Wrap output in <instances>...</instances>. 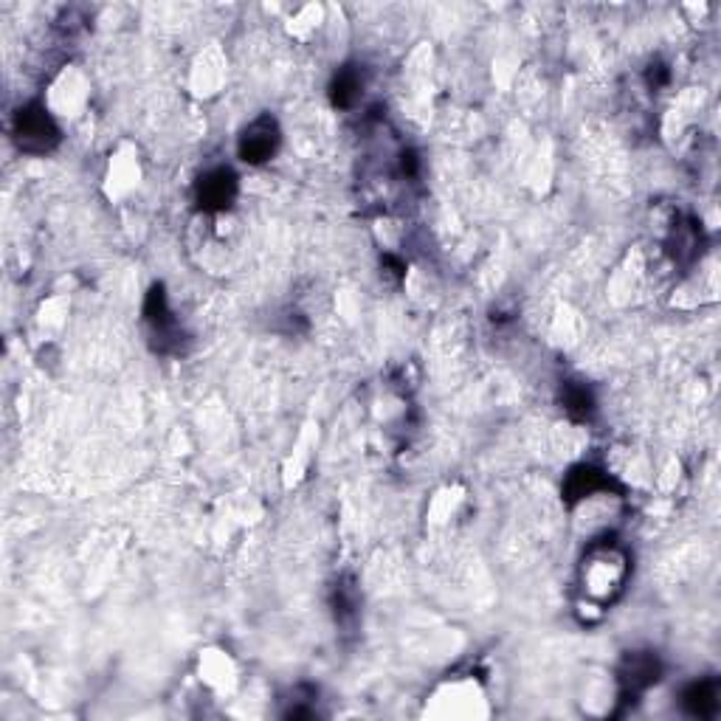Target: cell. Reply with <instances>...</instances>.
<instances>
[{"instance_id": "obj_2", "label": "cell", "mask_w": 721, "mask_h": 721, "mask_svg": "<svg viewBox=\"0 0 721 721\" xmlns=\"http://www.w3.org/2000/svg\"><path fill=\"white\" fill-rule=\"evenodd\" d=\"M14 142L23 152L42 156V152L54 150L60 144V127L54 124V119L48 117V110L42 105H26L14 117Z\"/></svg>"}, {"instance_id": "obj_8", "label": "cell", "mask_w": 721, "mask_h": 721, "mask_svg": "<svg viewBox=\"0 0 721 721\" xmlns=\"http://www.w3.org/2000/svg\"><path fill=\"white\" fill-rule=\"evenodd\" d=\"M561 403H564V412L572 420H589L595 415L592 392L581 387V383H566L564 392H561Z\"/></svg>"}, {"instance_id": "obj_5", "label": "cell", "mask_w": 721, "mask_h": 721, "mask_svg": "<svg viewBox=\"0 0 721 721\" xmlns=\"http://www.w3.org/2000/svg\"><path fill=\"white\" fill-rule=\"evenodd\" d=\"M662 665L651 651L626 653V660L620 665L618 680L623 685V696H640L651 685L660 682Z\"/></svg>"}, {"instance_id": "obj_6", "label": "cell", "mask_w": 721, "mask_h": 721, "mask_svg": "<svg viewBox=\"0 0 721 721\" xmlns=\"http://www.w3.org/2000/svg\"><path fill=\"white\" fill-rule=\"evenodd\" d=\"M612 488V479L606 477L600 468H592V465H578V468L570 471V477L564 482V499L570 504L581 502V499H589L598 490H609Z\"/></svg>"}, {"instance_id": "obj_9", "label": "cell", "mask_w": 721, "mask_h": 721, "mask_svg": "<svg viewBox=\"0 0 721 721\" xmlns=\"http://www.w3.org/2000/svg\"><path fill=\"white\" fill-rule=\"evenodd\" d=\"M361 74L353 69V65H347V69H341L339 74H335L333 85H330V96H333V105L335 108H350V105H355V99L361 96Z\"/></svg>"}, {"instance_id": "obj_1", "label": "cell", "mask_w": 721, "mask_h": 721, "mask_svg": "<svg viewBox=\"0 0 721 721\" xmlns=\"http://www.w3.org/2000/svg\"><path fill=\"white\" fill-rule=\"evenodd\" d=\"M628 555L614 541H600L586 550L581 561V595L598 609L612 603L626 584Z\"/></svg>"}, {"instance_id": "obj_4", "label": "cell", "mask_w": 721, "mask_h": 721, "mask_svg": "<svg viewBox=\"0 0 721 721\" xmlns=\"http://www.w3.org/2000/svg\"><path fill=\"white\" fill-rule=\"evenodd\" d=\"M237 198V175L225 167L209 170L195 186V200L204 211H225Z\"/></svg>"}, {"instance_id": "obj_3", "label": "cell", "mask_w": 721, "mask_h": 721, "mask_svg": "<svg viewBox=\"0 0 721 721\" xmlns=\"http://www.w3.org/2000/svg\"><path fill=\"white\" fill-rule=\"evenodd\" d=\"M277 147H280V127L271 117H259L243 130L237 150L245 163H266L271 161Z\"/></svg>"}, {"instance_id": "obj_7", "label": "cell", "mask_w": 721, "mask_h": 721, "mask_svg": "<svg viewBox=\"0 0 721 721\" xmlns=\"http://www.w3.org/2000/svg\"><path fill=\"white\" fill-rule=\"evenodd\" d=\"M682 705H685L687 713L696 716V719H710V716H716V710H719V687L710 680L694 682V685L685 687Z\"/></svg>"}]
</instances>
